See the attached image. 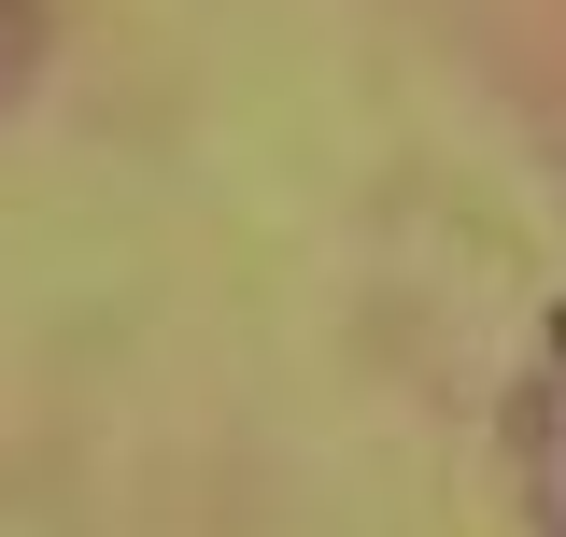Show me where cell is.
Returning a JSON list of instances; mask_svg holds the SVG:
<instances>
[{
  "label": "cell",
  "mask_w": 566,
  "mask_h": 537,
  "mask_svg": "<svg viewBox=\"0 0 566 537\" xmlns=\"http://www.w3.org/2000/svg\"><path fill=\"white\" fill-rule=\"evenodd\" d=\"M553 537H566V524H553Z\"/></svg>",
  "instance_id": "7a4b0ae2"
},
{
  "label": "cell",
  "mask_w": 566,
  "mask_h": 537,
  "mask_svg": "<svg viewBox=\"0 0 566 537\" xmlns=\"http://www.w3.org/2000/svg\"><path fill=\"white\" fill-rule=\"evenodd\" d=\"M43 85V0H0V114Z\"/></svg>",
  "instance_id": "6da1fadb"
}]
</instances>
